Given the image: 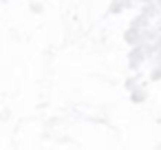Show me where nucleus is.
Wrapping results in <instances>:
<instances>
[]
</instances>
